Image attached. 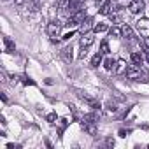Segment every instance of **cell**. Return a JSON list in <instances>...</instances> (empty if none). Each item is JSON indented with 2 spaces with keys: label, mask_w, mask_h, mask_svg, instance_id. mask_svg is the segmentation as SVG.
Returning <instances> with one entry per match:
<instances>
[{
  "label": "cell",
  "mask_w": 149,
  "mask_h": 149,
  "mask_svg": "<svg viewBox=\"0 0 149 149\" xmlns=\"http://www.w3.org/2000/svg\"><path fill=\"white\" fill-rule=\"evenodd\" d=\"M86 54H88V47H81V53H79V58H81V60H84V58H86Z\"/></svg>",
  "instance_id": "obj_23"
},
{
  "label": "cell",
  "mask_w": 149,
  "mask_h": 149,
  "mask_svg": "<svg viewBox=\"0 0 149 149\" xmlns=\"http://www.w3.org/2000/svg\"><path fill=\"white\" fill-rule=\"evenodd\" d=\"M46 119H47L49 123H54V121H56V114H54V112H51V114H47V116H46Z\"/></svg>",
  "instance_id": "obj_24"
},
{
  "label": "cell",
  "mask_w": 149,
  "mask_h": 149,
  "mask_svg": "<svg viewBox=\"0 0 149 149\" xmlns=\"http://www.w3.org/2000/svg\"><path fill=\"white\" fill-rule=\"evenodd\" d=\"M100 53H102V54H109V42H107V40H102V44H100Z\"/></svg>",
  "instance_id": "obj_21"
},
{
  "label": "cell",
  "mask_w": 149,
  "mask_h": 149,
  "mask_svg": "<svg viewBox=\"0 0 149 149\" xmlns=\"http://www.w3.org/2000/svg\"><path fill=\"white\" fill-rule=\"evenodd\" d=\"M81 126H83L90 135H97V123H95V121H86V119H83V121H81Z\"/></svg>",
  "instance_id": "obj_8"
},
{
  "label": "cell",
  "mask_w": 149,
  "mask_h": 149,
  "mask_svg": "<svg viewBox=\"0 0 149 149\" xmlns=\"http://www.w3.org/2000/svg\"><path fill=\"white\" fill-rule=\"evenodd\" d=\"M81 98L91 107V109H100V104H98V100H95V98H91V97H88V95H81Z\"/></svg>",
  "instance_id": "obj_13"
},
{
  "label": "cell",
  "mask_w": 149,
  "mask_h": 149,
  "mask_svg": "<svg viewBox=\"0 0 149 149\" xmlns=\"http://www.w3.org/2000/svg\"><path fill=\"white\" fill-rule=\"evenodd\" d=\"M74 49H72V46H67V47H63L61 49V58L67 61V63H70L72 60H74V53H72Z\"/></svg>",
  "instance_id": "obj_10"
},
{
  "label": "cell",
  "mask_w": 149,
  "mask_h": 149,
  "mask_svg": "<svg viewBox=\"0 0 149 149\" xmlns=\"http://www.w3.org/2000/svg\"><path fill=\"white\" fill-rule=\"evenodd\" d=\"M116 2H111V0H107V2H104L102 6H100V14H104V16H111L114 11H116Z\"/></svg>",
  "instance_id": "obj_6"
},
{
  "label": "cell",
  "mask_w": 149,
  "mask_h": 149,
  "mask_svg": "<svg viewBox=\"0 0 149 149\" xmlns=\"http://www.w3.org/2000/svg\"><path fill=\"white\" fill-rule=\"evenodd\" d=\"M4 46H6V51L7 53H14L16 51V44L11 37H4Z\"/></svg>",
  "instance_id": "obj_12"
},
{
  "label": "cell",
  "mask_w": 149,
  "mask_h": 149,
  "mask_svg": "<svg viewBox=\"0 0 149 149\" xmlns=\"http://www.w3.org/2000/svg\"><path fill=\"white\" fill-rule=\"evenodd\" d=\"M125 74H126L128 79H133V81H149V76L144 72V68L140 65H135V63L128 65Z\"/></svg>",
  "instance_id": "obj_1"
},
{
  "label": "cell",
  "mask_w": 149,
  "mask_h": 149,
  "mask_svg": "<svg viewBox=\"0 0 149 149\" xmlns=\"http://www.w3.org/2000/svg\"><path fill=\"white\" fill-rule=\"evenodd\" d=\"M123 37H125L126 40H130V42H135V33H133L132 26H128V25L123 26Z\"/></svg>",
  "instance_id": "obj_11"
},
{
  "label": "cell",
  "mask_w": 149,
  "mask_h": 149,
  "mask_svg": "<svg viewBox=\"0 0 149 149\" xmlns=\"http://www.w3.org/2000/svg\"><path fill=\"white\" fill-rule=\"evenodd\" d=\"M74 33H76V32H70V33H65V35H63V39H67V40H68L70 37H74Z\"/></svg>",
  "instance_id": "obj_26"
},
{
  "label": "cell",
  "mask_w": 149,
  "mask_h": 149,
  "mask_svg": "<svg viewBox=\"0 0 149 149\" xmlns=\"http://www.w3.org/2000/svg\"><path fill=\"white\" fill-rule=\"evenodd\" d=\"M109 33H111V37L119 39V37L123 35V30H119V28H116V26H114V28H111V30H109Z\"/></svg>",
  "instance_id": "obj_20"
},
{
  "label": "cell",
  "mask_w": 149,
  "mask_h": 149,
  "mask_svg": "<svg viewBox=\"0 0 149 149\" xmlns=\"http://www.w3.org/2000/svg\"><path fill=\"white\" fill-rule=\"evenodd\" d=\"M60 32H61V23L51 21V23L47 25V35L51 37L53 42H56V37H60Z\"/></svg>",
  "instance_id": "obj_4"
},
{
  "label": "cell",
  "mask_w": 149,
  "mask_h": 149,
  "mask_svg": "<svg viewBox=\"0 0 149 149\" xmlns=\"http://www.w3.org/2000/svg\"><path fill=\"white\" fill-rule=\"evenodd\" d=\"M107 30H109L107 23H97V25L93 26V32H95V33H102V32H107Z\"/></svg>",
  "instance_id": "obj_16"
},
{
  "label": "cell",
  "mask_w": 149,
  "mask_h": 149,
  "mask_svg": "<svg viewBox=\"0 0 149 149\" xmlns=\"http://www.w3.org/2000/svg\"><path fill=\"white\" fill-rule=\"evenodd\" d=\"M142 61H144V54H140V53H132V63L142 65Z\"/></svg>",
  "instance_id": "obj_17"
},
{
  "label": "cell",
  "mask_w": 149,
  "mask_h": 149,
  "mask_svg": "<svg viewBox=\"0 0 149 149\" xmlns=\"http://www.w3.org/2000/svg\"><path fill=\"white\" fill-rule=\"evenodd\" d=\"M144 7H146L144 0H132V2L128 4V9H130L132 14H139V13H142Z\"/></svg>",
  "instance_id": "obj_7"
},
{
  "label": "cell",
  "mask_w": 149,
  "mask_h": 149,
  "mask_svg": "<svg viewBox=\"0 0 149 149\" xmlns=\"http://www.w3.org/2000/svg\"><path fill=\"white\" fill-rule=\"evenodd\" d=\"M81 6H83V0H67L63 11H65V14L70 16V14H74V13H77V11L81 9Z\"/></svg>",
  "instance_id": "obj_3"
},
{
  "label": "cell",
  "mask_w": 149,
  "mask_h": 149,
  "mask_svg": "<svg viewBox=\"0 0 149 149\" xmlns=\"http://www.w3.org/2000/svg\"><path fill=\"white\" fill-rule=\"evenodd\" d=\"M102 63V53H97L93 58H91V67H98Z\"/></svg>",
  "instance_id": "obj_19"
},
{
  "label": "cell",
  "mask_w": 149,
  "mask_h": 149,
  "mask_svg": "<svg viewBox=\"0 0 149 149\" xmlns=\"http://www.w3.org/2000/svg\"><path fill=\"white\" fill-rule=\"evenodd\" d=\"M14 2H16V4H18V6H23V4H25V2H26V0H14Z\"/></svg>",
  "instance_id": "obj_29"
},
{
  "label": "cell",
  "mask_w": 149,
  "mask_h": 149,
  "mask_svg": "<svg viewBox=\"0 0 149 149\" xmlns=\"http://www.w3.org/2000/svg\"><path fill=\"white\" fill-rule=\"evenodd\" d=\"M123 70L126 72V63H125L123 60H119V61H116V67H114V70H112V72H114V74H121Z\"/></svg>",
  "instance_id": "obj_15"
},
{
  "label": "cell",
  "mask_w": 149,
  "mask_h": 149,
  "mask_svg": "<svg viewBox=\"0 0 149 149\" xmlns=\"http://www.w3.org/2000/svg\"><path fill=\"white\" fill-rule=\"evenodd\" d=\"M104 67H105L107 70H114V67H116V61H114L111 56H107V58H105V61H104Z\"/></svg>",
  "instance_id": "obj_18"
},
{
  "label": "cell",
  "mask_w": 149,
  "mask_h": 149,
  "mask_svg": "<svg viewBox=\"0 0 149 149\" xmlns=\"http://www.w3.org/2000/svg\"><path fill=\"white\" fill-rule=\"evenodd\" d=\"M105 146H107V147H112V146H114V139H112V137H109V139L105 140Z\"/></svg>",
  "instance_id": "obj_25"
},
{
  "label": "cell",
  "mask_w": 149,
  "mask_h": 149,
  "mask_svg": "<svg viewBox=\"0 0 149 149\" xmlns=\"http://www.w3.org/2000/svg\"><path fill=\"white\" fill-rule=\"evenodd\" d=\"M142 49H144V58H146V60H147V63H149V46L142 44Z\"/></svg>",
  "instance_id": "obj_22"
},
{
  "label": "cell",
  "mask_w": 149,
  "mask_h": 149,
  "mask_svg": "<svg viewBox=\"0 0 149 149\" xmlns=\"http://www.w3.org/2000/svg\"><path fill=\"white\" fill-rule=\"evenodd\" d=\"M23 83H25V84H33V81L28 79V77H23Z\"/></svg>",
  "instance_id": "obj_27"
},
{
  "label": "cell",
  "mask_w": 149,
  "mask_h": 149,
  "mask_svg": "<svg viewBox=\"0 0 149 149\" xmlns=\"http://www.w3.org/2000/svg\"><path fill=\"white\" fill-rule=\"evenodd\" d=\"M128 133H130V132H128V130H119V135H121V137H126V135H128Z\"/></svg>",
  "instance_id": "obj_28"
},
{
  "label": "cell",
  "mask_w": 149,
  "mask_h": 149,
  "mask_svg": "<svg viewBox=\"0 0 149 149\" xmlns=\"http://www.w3.org/2000/svg\"><path fill=\"white\" fill-rule=\"evenodd\" d=\"M93 42H95V37H93L91 33H83V37H81V40H79L81 47H90Z\"/></svg>",
  "instance_id": "obj_9"
},
{
  "label": "cell",
  "mask_w": 149,
  "mask_h": 149,
  "mask_svg": "<svg viewBox=\"0 0 149 149\" xmlns=\"http://www.w3.org/2000/svg\"><path fill=\"white\" fill-rule=\"evenodd\" d=\"M84 18H86V13H84V9H79L77 13H74V14H70V16H68V19H67L65 26H68V28H74V26L81 25V23L84 21Z\"/></svg>",
  "instance_id": "obj_2"
},
{
  "label": "cell",
  "mask_w": 149,
  "mask_h": 149,
  "mask_svg": "<svg viewBox=\"0 0 149 149\" xmlns=\"http://www.w3.org/2000/svg\"><path fill=\"white\" fill-rule=\"evenodd\" d=\"M91 26H93V19H91V18H84V21L81 23V32H83V33H88Z\"/></svg>",
  "instance_id": "obj_14"
},
{
  "label": "cell",
  "mask_w": 149,
  "mask_h": 149,
  "mask_svg": "<svg viewBox=\"0 0 149 149\" xmlns=\"http://www.w3.org/2000/svg\"><path fill=\"white\" fill-rule=\"evenodd\" d=\"M135 26H137V30H139L140 37H144V39H149V19L142 18V19H139V21L135 23Z\"/></svg>",
  "instance_id": "obj_5"
}]
</instances>
